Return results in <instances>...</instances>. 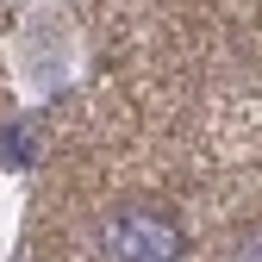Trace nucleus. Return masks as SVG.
<instances>
[{
  "label": "nucleus",
  "mask_w": 262,
  "mask_h": 262,
  "mask_svg": "<svg viewBox=\"0 0 262 262\" xmlns=\"http://www.w3.org/2000/svg\"><path fill=\"white\" fill-rule=\"evenodd\" d=\"M187 237L169 212H150V206H131L106 219V262H181Z\"/></svg>",
  "instance_id": "f257e3e1"
}]
</instances>
